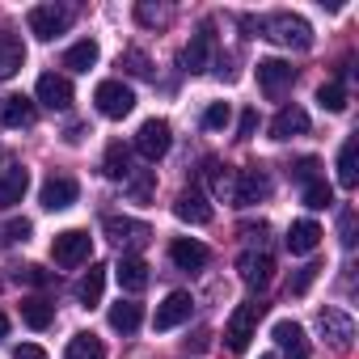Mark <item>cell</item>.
Returning <instances> with one entry per match:
<instances>
[{
    "label": "cell",
    "instance_id": "cell-1",
    "mask_svg": "<svg viewBox=\"0 0 359 359\" xmlns=\"http://www.w3.org/2000/svg\"><path fill=\"white\" fill-rule=\"evenodd\" d=\"M250 30H258L262 39L279 43V47H296V51H309L313 47V26L296 13H266V18H245Z\"/></svg>",
    "mask_w": 359,
    "mask_h": 359
},
{
    "label": "cell",
    "instance_id": "cell-2",
    "mask_svg": "<svg viewBox=\"0 0 359 359\" xmlns=\"http://www.w3.org/2000/svg\"><path fill=\"white\" fill-rule=\"evenodd\" d=\"M262 313H266V304H258V300H245V304L233 309V317H229V325H224V342H229L233 355H241V351L250 346V338H254Z\"/></svg>",
    "mask_w": 359,
    "mask_h": 359
},
{
    "label": "cell",
    "instance_id": "cell-3",
    "mask_svg": "<svg viewBox=\"0 0 359 359\" xmlns=\"http://www.w3.org/2000/svg\"><path fill=\"white\" fill-rule=\"evenodd\" d=\"M89 254H93V237H89L85 229H64V233H55V241H51V258H55V266H64V271L89 262Z\"/></svg>",
    "mask_w": 359,
    "mask_h": 359
},
{
    "label": "cell",
    "instance_id": "cell-4",
    "mask_svg": "<svg viewBox=\"0 0 359 359\" xmlns=\"http://www.w3.org/2000/svg\"><path fill=\"white\" fill-rule=\"evenodd\" d=\"M26 22H30V34H34V39L51 43V39H60V34L72 26V9H64V5H34Z\"/></svg>",
    "mask_w": 359,
    "mask_h": 359
},
{
    "label": "cell",
    "instance_id": "cell-5",
    "mask_svg": "<svg viewBox=\"0 0 359 359\" xmlns=\"http://www.w3.org/2000/svg\"><path fill=\"white\" fill-rule=\"evenodd\" d=\"M266 195H271L266 169H258V165L237 169V177H233V203H237V208H254V203H262Z\"/></svg>",
    "mask_w": 359,
    "mask_h": 359
},
{
    "label": "cell",
    "instance_id": "cell-6",
    "mask_svg": "<svg viewBox=\"0 0 359 359\" xmlns=\"http://www.w3.org/2000/svg\"><path fill=\"white\" fill-rule=\"evenodd\" d=\"M93 102H97V110H102L106 118H127V114L135 110V93H131L123 81H102V85L93 89Z\"/></svg>",
    "mask_w": 359,
    "mask_h": 359
},
{
    "label": "cell",
    "instance_id": "cell-7",
    "mask_svg": "<svg viewBox=\"0 0 359 359\" xmlns=\"http://www.w3.org/2000/svg\"><path fill=\"white\" fill-rule=\"evenodd\" d=\"M169 144H173V135H169V123H165V118L140 123V131H135V152H140L144 161H161V156L169 152Z\"/></svg>",
    "mask_w": 359,
    "mask_h": 359
},
{
    "label": "cell",
    "instance_id": "cell-8",
    "mask_svg": "<svg viewBox=\"0 0 359 359\" xmlns=\"http://www.w3.org/2000/svg\"><path fill=\"white\" fill-rule=\"evenodd\" d=\"M106 237L123 250H140L152 241V229L144 220H131V216H106Z\"/></svg>",
    "mask_w": 359,
    "mask_h": 359
},
{
    "label": "cell",
    "instance_id": "cell-9",
    "mask_svg": "<svg viewBox=\"0 0 359 359\" xmlns=\"http://www.w3.org/2000/svg\"><path fill=\"white\" fill-rule=\"evenodd\" d=\"M317 330H321V338H325L334 351H351L355 321H351L342 309H321V313H317Z\"/></svg>",
    "mask_w": 359,
    "mask_h": 359
},
{
    "label": "cell",
    "instance_id": "cell-10",
    "mask_svg": "<svg viewBox=\"0 0 359 359\" xmlns=\"http://www.w3.org/2000/svg\"><path fill=\"white\" fill-rule=\"evenodd\" d=\"M76 195H81L76 177H68V173H51L47 182H43V191H39V203H43L47 212H64V208L76 203Z\"/></svg>",
    "mask_w": 359,
    "mask_h": 359
},
{
    "label": "cell",
    "instance_id": "cell-11",
    "mask_svg": "<svg viewBox=\"0 0 359 359\" xmlns=\"http://www.w3.org/2000/svg\"><path fill=\"white\" fill-rule=\"evenodd\" d=\"M237 275H241L245 287H258V292H262V287L275 279V262H271L266 250H245V254L237 258Z\"/></svg>",
    "mask_w": 359,
    "mask_h": 359
},
{
    "label": "cell",
    "instance_id": "cell-12",
    "mask_svg": "<svg viewBox=\"0 0 359 359\" xmlns=\"http://www.w3.org/2000/svg\"><path fill=\"white\" fill-rule=\"evenodd\" d=\"M191 292H169L161 304H156V317H152V330H177L182 321H191Z\"/></svg>",
    "mask_w": 359,
    "mask_h": 359
},
{
    "label": "cell",
    "instance_id": "cell-13",
    "mask_svg": "<svg viewBox=\"0 0 359 359\" xmlns=\"http://www.w3.org/2000/svg\"><path fill=\"white\" fill-rule=\"evenodd\" d=\"M212 51H216V34H212V26H203L199 34H191V43L182 47L177 64H182V72H208Z\"/></svg>",
    "mask_w": 359,
    "mask_h": 359
},
{
    "label": "cell",
    "instance_id": "cell-14",
    "mask_svg": "<svg viewBox=\"0 0 359 359\" xmlns=\"http://www.w3.org/2000/svg\"><path fill=\"white\" fill-rule=\"evenodd\" d=\"M296 81V68L287 60H258V85L266 97H283V89Z\"/></svg>",
    "mask_w": 359,
    "mask_h": 359
},
{
    "label": "cell",
    "instance_id": "cell-15",
    "mask_svg": "<svg viewBox=\"0 0 359 359\" xmlns=\"http://www.w3.org/2000/svg\"><path fill=\"white\" fill-rule=\"evenodd\" d=\"M30 191V173L13 161H5V169H0V208H18Z\"/></svg>",
    "mask_w": 359,
    "mask_h": 359
},
{
    "label": "cell",
    "instance_id": "cell-16",
    "mask_svg": "<svg viewBox=\"0 0 359 359\" xmlns=\"http://www.w3.org/2000/svg\"><path fill=\"white\" fill-rule=\"evenodd\" d=\"M173 216L177 220H187V224H212V203H208V195L203 191H182V195H177V203H173Z\"/></svg>",
    "mask_w": 359,
    "mask_h": 359
},
{
    "label": "cell",
    "instance_id": "cell-17",
    "mask_svg": "<svg viewBox=\"0 0 359 359\" xmlns=\"http://www.w3.org/2000/svg\"><path fill=\"white\" fill-rule=\"evenodd\" d=\"M34 93H39V102L51 106V110H68V106H72V81L60 76V72H43Z\"/></svg>",
    "mask_w": 359,
    "mask_h": 359
},
{
    "label": "cell",
    "instance_id": "cell-18",
    "mask_svg": "<svg viewBox=\"0 0 359 359\" xmlns=\"http://www.w3.org/2000/svg\"><path fill=\"white\" fill-rule=\"evenodd\" d=\"M208 245L203 241H191V237H177L173 245H169V262L177 266V271H203L208 266Z\"/></svg>",
    "mask_w": 359,
    "mask_h": 359
},
{
    "label": "cell",
    "instance_id": "cell-19",
    "mask_svg": "<svg viewBox=\"0 0 359 359\" xmlns=\"http://www.w3.org/2000/svg\"><path fill=\"white\" fill-rule=\"evenodd\" d=\"M271 338L279 342L283 359H309V338H304V330L296 321H275L271 325Z\"/></svg>",
    "mask_w": 359,
    "mask_h": 359
},
{
    "label": "cell",
    "instance_id": "cell-20",
    "mask_svg": "<svg viewBox=\"0 0 359 359\" xmlns=\"http://www.w3.org/2000/svg\"><path fill=\"white\" fill-rule=\"evenodd\" d=\"M114 279H118V287L123 292H144L148 287V262L140 258V254H123L118 258V266H114Z\"/></svg>",
    "mask_w": 359,
    "mask_h": 359
},
{
    "label": "cell",
    "instance_id": "cell-21",
    "mask_svg": "<svg viewBox=\"0 0 359 359\" xmlns=\"http://www.w3.org/2000/svg\"><path fill=\"white\" fill-rule=\"evenodd\" d=\"M0 127H34V102L22 93L0 97Z\"/></svg>",
    "mask_w": 359,
    "mask_h": 359
},
{
    "label": "cell",
    "instance_id": "cell-22",
    "mask_svg": "<svg viewBox=\"0 0 359 359\" xmlns=\"http://www.w3.org/2000/svg\"><path fill=\"white\" fill-rule=\"evenodd\" d=\"M304 131H309V114L300 106H283L275 114V123H271V140H296Z\"/></svg>",
    "mask_w": 359,
    "mask_h": 359
},
{
    "label": "cell",
    "instance_id": "cell-23",
    "mask_svg": "<svg viewBox=\"0 0 359 359\" xmlns=\"http://www.w3.org/2000/svg\"><path fill=\"white\" fill-rule=\"evenodd\" d=\"M283 241H287L292 254H313V250L321 245V224H317V220H296Z\"/></svg>",
    "mask_w": 359,
    "mask_h": 359
},
{
    "label": "cell",
    "instance_id": "cell-24",
    "mask_svg": "<svg viewBox=\"0 0 359 359\" xmlns=\"http://www.w3.org/2000/svg\"><path fill=\"white\" fill-rule=\"evenodd\" d=\"M140 325H144V304H140V300H118V304H110V330L135 334Z\"/></svg>",
    "mask_w": 359,
    "mask_h": 359
},
{
    "label": "cell",
    "instance_id": "cell-25",
    "mask_svg": "<svg viewBox=\"0 0 359 359\" xmlns=\"http://www.w3.org/2000/svg\"><path fill=\"white\" fill-rule=\"evenodd\" d=\"M22 64H26V47H22V39H18V34H0V81L18 76Z\"/></svg>",
    "mask_w": 359,
    "mask_h": 359
},
{
    "label": "cell",
    "instance_id": "cell-26",
    "mask_svg": "<svg viewBox=\"0 0 359 359\" xmlns=\"http://www.w3.org/2000/svg\"><path fill=\"white\" fill-rule=\"evenodd\" d=\"M102 169H106V177H110V182H127V177L135 173V169H131V148L114 140V144L106 148V161H102Z\"/></svg>",
    "mask_w": 359,
    "mask_h": 359
},
{
    "label": "cell",
    "instance_id": "cell-27",
    "mask_svg": "<svg viewBox=\"0 0 359 359\" xmlns=\"http://www.w3.org/2000/svg\"><path fill=\"white\" fill-rule=\"evenodd\" d=\"M102 292H106V266H102V262H93V266H89V275L76 283V300H81L85 309H93V304H102Z\"/></svg>",
    "mask_w": 359,
    "mask_h": 359
},
{
    "label": "cell",
    "instance_id": "cell-28",
    "mask_svg": "<svg viewBox=\"0 0 359 359\" xmlns=\"http://www.w3.org/2000/svg\"><path fill=\"white\" fill-rule=\"evenodd\" d=\"M97 43L93 39H81V43H72L68 51H64V68H72V72H89L93 64H97Z\"/></svg>",
    "mask_w": 359,
    "mask_h": 359
},
{
    "label": "cell",
    "instance_id": "cell-29",
    "mask_svg": "<svg viewBox=\"0 0 359 359\" xmlns=\"http://www.w3.org/2000/svg\"><path fill=\"white\" fill-rule=\"evenodd\" d=\"M22 321H26L30 330H47V325L55 321V304L43 300V296H30V300H22Z\"/></svg>",
    "mask_w": 359,
    "mask_h": 359
},
{
    "label": "cell",
    "instance_id": "cell-30",
    "mask_svg": "<svg viewBox=\"0 0 359 359\" xmlns=\"http://www.w3.org/2000/svg\"><path fill=\"white\" fill-rule=\"evenodd\" d=\"M203 177H208V187H212V195L216 199H233V177L237 173H229V165H220V161H203Z\"/></svg>",
    "mask_w": 359,
    "mask_h": 359
},
{
    "label": "cell",
    "instance_id": "cell-31",
    "mask_svg": "<svg viewBox=\"0 0 359 359\" xmlns=\"http://www.w3.org/2000/svg\"><path fill=\"white\" fill-rule=\"evenodd\" d=\"M64 359H106V346L97 334H76L64 351Z\"/></svg>",
    "mask_w": 359,
    "mask_h": 359
},
{
    "label": "cell",
    "instance_id": "cell-32",
    "mask_svg": "<svg viewBox=\"0 0 359 359\" xmlns=\"http://www.w3.org/2000/svg\"><path fill=\"white\" fill-rule=\"evenodd\" d=\"M355 152H359V140L351 135V140H346V144L338 148V182H342L346 191H351V187L359 182V169H355Z\"/></svg>",
    "mask_w": 359,
    "mask_h": 359
},
{
    "label": "cell",
    "instance_id": "cell-33",
    "mask_svg": "<svg viewBox=\"0 0 359 359\" xmlns=\"http://www.w3.org/2000/svg\"><path fill=\"white\" fill-rule=\"evenodd\" d=\"M123 187H127V195H131L135 203H148V199H152V191H156V173H152V169H135Z\"/></svg>",
    "mask_w": 359,
    "mask_h": 359
},
{
    "label": "cell",
    "instance_id": "cell-34",
    "mask_svg": "<svg viewBox=\"0 0 359 359\" xmlns=\"http://www.w3.org/2000/svg\"><path fill=\"white\" fill-rule=\"evenodd\" d=\"M330 203H334V191H330V182H325V177H313V182L304 187V208L321 212V208H330Z\"/></svg>",
    "mask_w": 359,
    "mask_h": 359
},
{
    "label": "cell",
    "instance_id": "cell-35",
    "mask_svg": "<svg viewBox=\"0 0 359 359\" xmlns=\"http://www.w3.org/2000/svg\"><path fill=\"white\" fill-rule=\"evenodd\" d=\"M317 102H321L330 114H342V110H346V89H342V81L321 85V89H317Z\"/></svg>",
    "mask_w": 359,
    "mask_h": 359
},
{
    "label": "cell",
    "instance_id": "cell-36",
    "mask_svg": "<svg viewBox=\"0 0 359 359\" xmlns=\"http://www.w3.org/2000/svg\"><path fill=\"white\" fill-rule=\"evenodd\" d=\"M229 118H233L229 102H212V106L203 110V127H208V131H224V127H229Z\"/></svg>",
    "mask_w": 359,
    "mask_h": 359
},
{
    "label": "cell",
    "instance_id": "cell-37",
    "mask_svg": "<svg viewBox=\"0 0 359 359\" xmlns=\"http://www.w3.org/2000/svg\"><path fill=\"white\" fill-rule=\"evenodd\" d=\"M123 68H127L131 76H144V81L152 76V64H148V55H144V51H135V47H131V51H123Z\"/></svg>",
    "mask_w": 359,
    "mask_h": 359
},
{
    "label": "cell",
    "instance_id": "cell-38",
    "mask_svg": "<svg viewBox=\"0 0 359 359\" xmlns=\"http://www.w3.org/2000/svg\"><path fill=\"white\" fill-rule=\"evenodd\" d=\"M317 271H321L317 262H309V266H300V271L292 275V283H287V292H292V296H304V292L313 287V279H317Z\"/></svg>",
    "mask_w": 359,
    "mask_h": 359
},
{
    "label": "cell",
    "instance_id": "cell-39",
    "mask_svg": "<svg viewBox=\"0 0 359 359\" xmlns=\"http://www.w3.org/2000/svg\"><path fill=\"white\" fill-rule=\"evenodd\" d=\"M13 279L18 283H30V287H47L51 283V271H43V266H18Z\"/></svg>",
    "mask_w": 359,
    "mask_h": 359
},
{
    "label": "cell",
    "instance_id": "cell-40",
    "mask_svg": "<svg viewBox=\"0 0 359 359\" xmlns=\"http://www.w3.org/2000/svg\"><path fill=\"white\" fill-rule=\"evenodd\" d=\"M287 173H292V182H300V187H309V182H313V177H317V156H300V161H296V165H292Z\"/></svg>",
    "mask_w": 359,
    "mask_h": 359
},
{
    "label": "cell",
    "instance_id": "cell-41",
    "mask_svg": "<svg viewBox=\"0 0 359 359\" xmlns=\"http://www.w3.org/2000/svg\"><path fill=\"white\" fill-rule=\"evenodd\" d=\"M338 237H342V245H346V250L355 245V212H351V208H342V212H338Z\"/></svg>",
    "mask_w": 359,
    "mask_h": 359
},
{
    "label": "cell",
    "instance_id": "cell-42",
    "mask_svg": "<svg viewBox=\"0 0 359 359\" xmlns=\"http://www.w3.org/2000/svg\"><path fill=\"white\" fill-rule=\"evenodd\" d=\"M165 18H169L165 9H152V5H135V22H140V26H161Z\"/></svg>",
    "mask_w": 359,
    "mask_h": 359
},
{
    "label": "cell",
    "instance_id": "cell-43",
    "mask_svg": "<svg viewBox=\"0 0 359 359\" xmlns=\"http://www.w3.org/2000/svg\"><path fill=\"white\" fill-rule=\"evenodd\" d=\"M30 233H34L30 220H9L5 224V241H30Z\"/></svg>",
    "mask_w": 359,
    "mask_h": 359
},
{
    "label": "cell",
    "instance_id": "cell-44",
    "mask_svg": "<svg viewBox=\"0 0 359 359\" xmlns=\"http://www.w3.org/2000/svg\"><path fill=\"white\" fill-rule=\"evenodd\" d=\"M254 127H258V110H245V114H241V123H237V140H250V135H254Z\"/></svg>",
    "mask_w": 359,
    "mask_h": 359
},
{
    "label": "cell",
    "instance_id": "cell-45",
    "mask_svg": "<svg viewBox=\"0 0 359 359\" xmlns=\"http://www.w3.org/2000/svg\"><path fill=\"white\" fill-rule=\"evenodd\" d=\"M13 359H47V351H43V346H34V342H22V346L13 351Z\"/></svg>",
    "mask_w": 359,
    "mask_h": 359
},
{
    "label": "cell",
    "instance_id": "cell-46",
    "mask_svg": "<svg viewBox=\"0 0 359 359\" xmlns=\"http://www.w3.org/2000/svg\"><path fill=\"white\" fill-rule=\"evenodd\" d=\"M241 237H245V241H262V237H266V224H262V220H258V224H241Z\"/></svg>",
    "mask_w": 359,
    "mask_h": 359
},
{
    "label": "cell",
    "instance_id": "cell-47",
    "mask_svg": "<svg viewBox=\"0 0 359 359\" xmlns=\"http://www.w3.org/2000/svg\"><path fill=\"white\" fill-rule=\"evenodd\" d=\"M208 330H195V338H187V351H208Z\"/></svg>",
    "mask_w": 359,
    "mask_h": 359
},
{
    "label": "cell",
    "instance_id": "cell-48",
    "mask_svg": "<svg viewBox=\"0 0 359 359\" xmlns=\"http://www.w3.org/2000/svg\"><path fill=\"white\" fill-rule=\"evenodd\" d=\"M85 131H89L85 123H72V127L64 131V140H68V144H81V140H85Z\"/></svg>",
    "mask_w": 359,
    "mask_h": 359
},
{
    "label": "cell",
    "instance_id": "cell-49",
    "mask_svg": "<svg viewBox=\"0 0 359 359\" xmlns=\"http://www.w3.org/2000/svg\"><path fill=\"white\" fill-rule=\"evenodd\" d=\"M5 334H9V317H5V313H0V338H5Z\"/></svg>",
    "mask_w": 359,
    "mask_h": 359
},
{
    "label": "cell",
    "instance_id": "cell-50",
    "mask_svg": "<svg viewBox=\"0 0 359 359\" xmlns=\"http://www.w3.org/2000/svg\"><path fill=\"white\" fill-rule=\"evenodd\" d=\"M0 169H5V152H0Z\"/></svg>",
    "mask_w": 359,
    "mask_h": 359
},
{
    "label": "cell",
    "instance_id": "cell-51",
    "mask_svg": "<svg viewBox=\"0 0 359 359\" xmlns=\"http://www.w3.org/2000/svg\"><path fill=\"white\" fill-rule=\"evenodd\" d=\"M258 359H275V355H258Z\"/></svg>",
    "mask_w": 359,
    "mask_h": 359
}]
</instances>
